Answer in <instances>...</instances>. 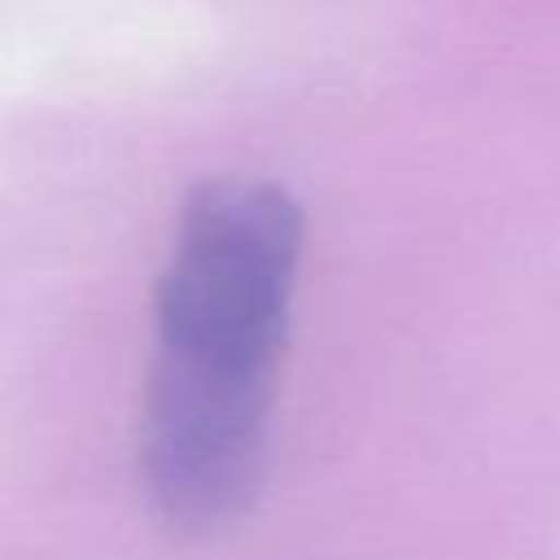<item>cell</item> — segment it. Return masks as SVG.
Returning <instances> with one entry per match:
<instances>
[{
  "label": "cell",
  "instance_id": "1",
  "mask_svg": "<svg viewBox=\"0 0 560 560\" xmlns=\"http://www.w3.org/2000/svg\"><path fill=\"white\" fill-rule=\"evenodd\" d=\"M302 236V206L280 184H201L184 201L175 254L153 293V363L276 389Z\"/></svg>",
  "mask_w": 560,
  "mask_h": 560
}]
</instances>
